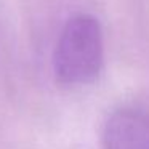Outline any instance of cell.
<instances>
[{
	"mask_svg": "<svg viewBox=\"0 0 149 149\" xmlns=\"http://www.w3.org/2000/svg\"><path fill=\"white\" fill-rule=\"evenodd\" d=\"M103 66V34L90 15H77L63 27L55 52V72L66 85L91 82Z\"/></svg>",
	"mask_w": 149,
	"mask_h": 149,
	"instance_id": "1",
	"label": "cell"
},
{
	"mask_svg": "<svg viewBox=\"0 0 149 149\" xmlns=\"http://www.w3.org/2000/svg\"><path fill=\"white\" fill-rule=\"evenodd\" d=\"M104 149H149V117L132 109L109 117L103 133Z\"/></svg>",
	"mask_w": 149,
	"mask_h": 149,
	"instance_id": "2",
	"label": "cell"
}]
</instances>
